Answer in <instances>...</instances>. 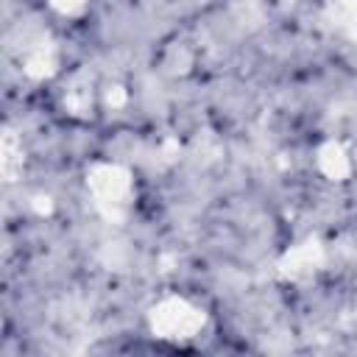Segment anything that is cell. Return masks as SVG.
I'll return each instance as SVG.
<instances>
[{
  "label": "cell",
  "instance_id": "5",
  "mask_svg": "<svg viewBox=\"0 0 357 357\" xmlns=\"http://www.w3.org/2000/svg\"><path fill=\"white\" fill-rule=\"evenodd\" d=\"M318 165H321V170H324L329 178H343V176L349 173V159H346L343 148L335 145V142H329V145L321 148Z\"/></svg>",
  "mask_w": 357,
  "mask_h": 357
},
{
  "label": "cell",
  "instance_id": "2",
  "mask_svg": "<svg viewBox=\"0 0 357 357\" xmlns=\"http://www.w3.org/2000/svg\"><path fill=\"white\" fill-rule=\"evenodd\" d=\"M89 187L98 198V206L112 218V215H120V209L126 206V198H128V173L114 167V165H98L92 167L89 173Z\"/></svg>",
  "mask_w": 357,
  "mask_h": 357
},
{
  "label": "cell",
  "instance_id": "3",
  "mask_svg": "<svg viewBox=\"0 0 357 357\" xmlns=\"http://www.w3.org/2000/svg\"><path fill=\"white\" fill-rule=\"evenodd\" d=\"M22 50H25V64L22 67L31 78H47L56 70V47L47 42L45 33H39L33 39H25Z\"/></svg>",
  "mask_w": 357,
  "mask_h": 357
},
{
  "label": "cell",
  "instance_id": "1",
  "mask_svg": "<svg viewBox=\"0 0 357 357\" xmlns=\"http://www.w3.org/2000/svg\"><path fill=\"white\" fill-rule=\"evenodd\" d=\"M151 324H153V332L162 337H190L201 329L204 315L184 298H167L159 307H153Z\"/></svg>",
  "mask_w": 357,
  "mask_h": 357
},
{
  "label": "cell",
  "instance_id": "6",
  "mask_svg": "<svg viewBox=\"0 0 357 357\" xmlns=\"http://www.w3.org/2000/svg\"><path fill=\"white\" fill-rule=\"evenodd\" d=\"M22 170V148L14 137V131H6L3 137V173L8 181H14V176Z\"/></svg>",
  "mask_w": 357,
  "mask_h": 357
},
{
  "label": "cell",
  "instance_id": "7",
  "mask_svg": "<svg viewBox=\"0 0 357 357\" xmlns=\"http://www.w3.org/2000/svg\"><path fill=\"white\" fill-rule=\"evenodd\" d=\"M329 14H332V20H335L349 36L357 39V6H354V3H351V6H329Z\"/></svg>",
  "mask_w": 357,
  "mask_h": 357
},
{
  "label": "cell",
  "instance_id": "4",
  "mask_svg": "<svg viewBox=\"0 0 357 357\" xmlns=\"http://www.w3.org/2000/svg\"><path fill=\"white\" fill-rule=\"evenodd\" d=\"M318 259H321V248H318V243H304V245L293 248V251L284 257L282 271L290 273V276H298V273H307L310 268H315Z\"/></svg>",
  "mask_w": 357,
  "mask_h": 357
}]
</instances>
